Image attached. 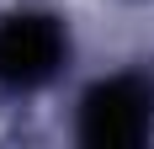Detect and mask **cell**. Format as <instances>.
Masks as SVG:
<instances>
[{"mask_svg": "<svg viewBox=\"0 0 154 149\" xmlns=\"http://www.w3.org/2000/svg\"><path fill=\"white\" fill-rule=\"evenodd\" d=\"M149 122H154V90L143 80H133V74H117V80L91 85V96L80 106V133L96 149L138 144V138H149Z\"/></svg>", "mask_w": 154, "mask_h": 149, "instance_id": "1", "label": "cell"}, {"mask_svg": "<svg viewBox=\"0 0 154 149\" xmlns=\"http://www.w3.org/2000/svg\"><path fill=\"white\" fill-rule=\"evenodd\" d=\"M64 64V27L53 16H5L0 21V85L27 90L43 85L48 74Z\"/></svg>", "mask_w": 154, "mask_h": 149, "instance_id": "2", "label": "cell"}]
</instances>
